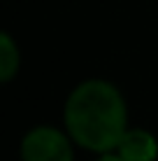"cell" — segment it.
<instances>
[{"label": "cell", "instance_id": "obj_1", "mask_svg": "<svg viewBox=\"0 0 158 161\" xmlns=\"http://www.w3.org/2000/svg\"><path fill=\"white\" fill-rule=\"evenodd\" d=\"M63 129L86 152H114L128 131V103L121 89L102 77L79 82L65 98Z\"/></svg>", "mask_w": 158, "mask_h": 161}, {"label": "cell", "instance_id": "obj_2", "mask_svg": "<svg viewBox=\"0 0 158 161\" xmlns=\"http://www.w3.org/2000/svg\"><path fill=\"white\" fill-rule=\"evenodd\" d=\"M74 142L65 129L49 124L33 126L23 133L19 145L21 161H74Z\"/></svg>", "mask_w": 158, "mask_h": 161}, {"label": "cell", "instance_id": "obj_4", "mask_svg": "<svg viewBox=\"0 0 158 161\" xmlns=\"http://www.w3.org/2000/svg\"><path fill=\"white\" fill-rule=\"evenodd\" d=\"M21 70V49L7 31H0V84L12 82Z\"/></svg>", "mask_w": 158, "mask_h": 161}, {"label": "cell", "instance_id": "obj_3", "mask_svg": "<svg viewBox=\"0 0 158 161\" xmlns=\"http://www.w3.org/2000/svg\"><path fill=\"white\" fill-rule=\"evenodd\" d=\"M114 152L123 161H156L158 159V140L146 129H130L121 136Z\"/></svg>", "mask_w": 158, "mask_h": 161}, {"label": "cell", "instance_id": "obj_5", "mask_svg": "<svg viewBox=\"0 0 158 161\" xmlns=\"http://www.w3.org/2000/svg\"><path fill=\"white\" fill-rule=\"evenodd\" d=\"M95 161H123L121 157H119L116 152H107V154H98Z\"/></svg>", "mask_w": 158, "mask_h": 161}]
</instances>
